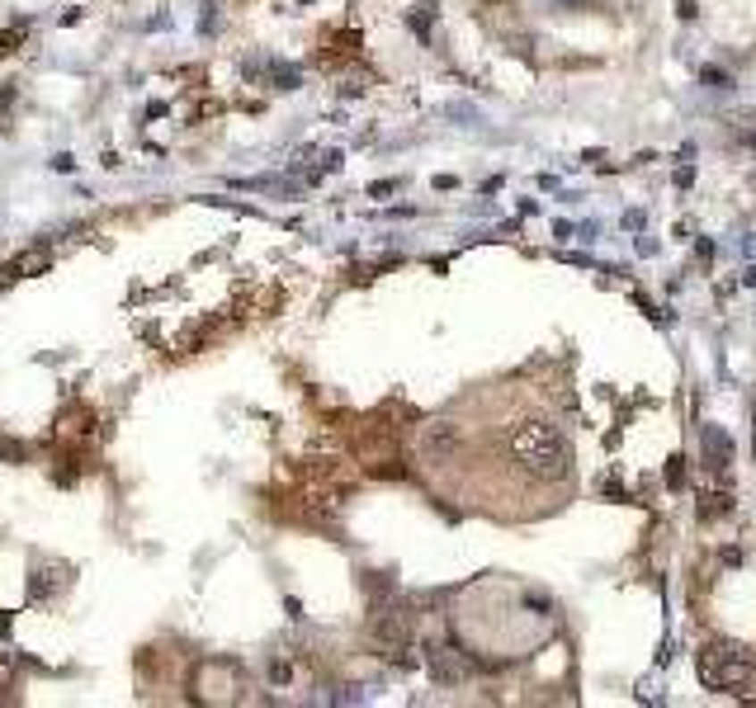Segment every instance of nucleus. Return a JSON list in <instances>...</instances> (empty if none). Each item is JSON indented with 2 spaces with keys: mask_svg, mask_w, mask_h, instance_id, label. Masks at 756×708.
<instances>
[{
  "mask_svg": "<svg viewBox=\"0 0 756 708\" xmlns=\"http://www.w3.org/2000/svg\"><path fill=\"white\" fill-rule=\"evenodd\" d=\"M506 458H511L506 468L525 477L530 487H567L572 477L567 439L544 411H525V416L506 425Z\"/></svg>",
  "mask_w": 756,
  "mask_h": 708,
  "instance_id": "1",
  "label": "nucleus"
},
{
  "mask_svg": "<svg viewBox=\"0 0 756 708\" xmlns=\"http://www.w3.org/2000/svg\"><path fill=\"white\" fill-rule=\"evenodd\" d=\"M563 10H577V5H591V0H558Z\"/></svg>",
  "mask_w": 756,
  "mask_h": 708,
  "instance_id": "10",
  "label": "nucleus"
},
{
  "mask_svg": "<svg viewBox=\"0 0 756 708\" xmlns=\"http://www.w3.org/2000/svg\"><path fill=\"white\" fill-rule=\"evenodd\" d=\"M10 685V671H5V662H0V689H5Z\"/></svg>",
  "mask_w": 756,
  "mask_h": 708,
  "instance_id": "11",
  "label": "nucleus"
},
{
  "mask_svg": "<svg viewBox=\"0 0 756 708\" xmlns=\"http://www.w3.org/2000/svg\"><path fill=\"white\" fill-rule=\"evenodd\" d=\"M667 487H671V491H685V458H681V454L667 458Z\"/></svg>",
  "mask_w": 756,
  "mask_h": 708,
  "instance_id": "8",
  "label": "nucleus"
},
{
  "mask_svg": "<svg viewBox=\"0 0 756 708\" xmlns=\"http://www.w3.org/2000/svg\"><path fill=\"white\" fill-rule=\"evenodd\" d=\"M369 637L383 656H407L412 652V614L407 609H378L369 623Z\"/></svg>",
  "mask_w": 756,
  "mask_h": 708,
  "instance_id": "4",
  "label": "nucleus"
},
{
  "mask_svg": "<svg viewBox=\"0 0 756 708\" xmlns=\"http://www.w3.org/2000/svg\"><path fill=\"white\" fill-rule=\"evenodd\" d=\"M458 458H464V430L449 421V416H440V421H425L421 425V463L425 468H454Z\"/></svg>",
  "mask_w": 756,
  "mask_h": 708,
  "instance_id": "3",
  "label": "nucleus"
},
{
  "mask_svg": "<svg viewBox=\"0 0 756 708\" xmlns=\"http://www.w3.org/2000/svg\"><path fill=\"white\" fill-rule=\"evenodd\" d=\"M756 680V662L747 647L737 642H710L700 652V685L714 689V695H743V689Z\"/></svg>",
  "mask_w": 756,
  "mask_h": 708,
  "instance_id": "2",
  "label": "nucleus"
},
{
  "mask_svg": "<svg viewBox=\"0 0 756 708\" xmlns=\"http://www.w3.org/2000/svg\"><path fill=\"white\" fill-rule=\"evenodd\" d=\"M723 510H733V496H728V491H710L704 505H700V515L710 520V515H723Z\"/></svg>",
  "mask_w": 756,
  "mask_h": 708,
  "instance_id": "7",
  "label": "nucleus"
},
{
  "mask_svg": "<svg viewBox=\"0 0 756 708\" xmlns=\"http://www.w3.org/2000/svg\"><path fill=\"white\" fill-rule=\"evenodd\" d=\"M676 14L681 20H695V0H676Z\"/></svg>",
  "mask_w": 756,
  "mask_h": 708,
  "instance_id": "9",
  "label": "nucleus"
},
{
  "mask_svg": "<svg viewBox=\"0 0 756 708\" xmlns=\"http://www.w3.org/2000/svg\"><path fill=\"white\" fill-rule=\"evenodd\" d=\"M700 444H704V468H710V472H723V468L733 463V439L723 435L718 425H704Z\"/></svg>",
  "mask_w": 756,
  "mask_h": 708,
  "instance_id": "6",
  "label": "nucleus"
},
{
  "mask_svg": "<svg viewBox=\"0 0 756 708\" xmlns=\"http://www.w3.org/2000/svg\"><path fill=\"white\" fill-rule=\"evenodd\" d=\"M473 666H478L473 656L445 647V642H425V671H431V680H435V685H458Z\"/></svg>",
  "mask_w": 756,
  "mask_h": 708,
  "instance_id": "5",
  "label": "nucleus"
}]
</instances>
